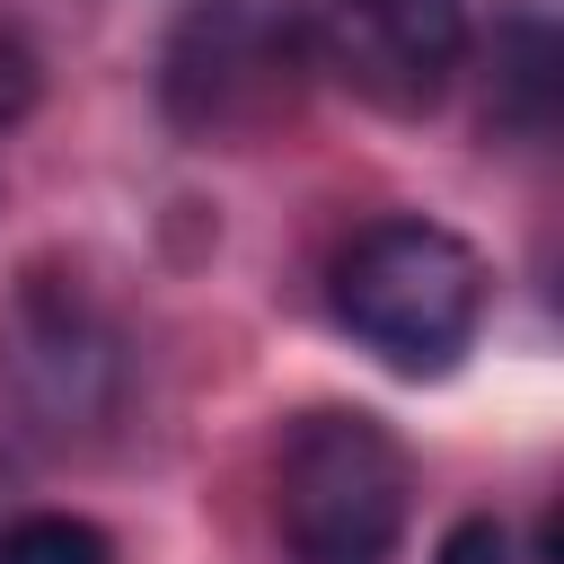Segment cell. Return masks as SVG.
Segmentation results:
<instances>
[{
    "mask_svg": "<svg viewBox=\"0 0 564 564\" xmlns=\"http://www.w3.org/2000/svg\"><path fill=\"white\" fill-rule=\"evenodd\" d=\"M317 79V26L291 0H185L159 35V115L203 150H238L300 115Z\"/></svg>",
    "mask_w": 564,
    "mask_h": 564,
    "instance_id": "obj_1",
    "label": "cell"
},
{
    "mask_svg": "<svg viewBox=\"0 0 564 564\" xmlns=\"http://www.w3.org/2000/svg\"><path fill=\"white\" fill-rule=\"evenodd\" d=\"M414 511L405 441L361 405H317L282 432L273 529L291 564H388Z\"/></svg>",
    "mask_w": 564,
    "mask_h": 564,
    "instance_id": "obj_3",
    "label": "cell"
},
{
    "mask_svg": "<svg viewBox=\"0 0 564 564\" xmlns=\"http://www.w3.org/2000/svg\"><path fill=\"white\" fill-rule=\"evenodd\" d=\"M18 520H26V502H18V458L0 449V538H9Z\"/></svg>",
    "mask_w": 564,
    "mask_h": 564,
    "instance_id": "obj_10",
    "label": "cell"
},
{
    "mask_svg": "<svg viewBox=\"0 0 564 564\" xmlns=\"http://www.w3.org/2000/svg\"><path fill=\"white\" fill-rule=\"evenodd\" d=\"M432 564H511V529L494 511H467V520H449V538L432 546Z\"/></svg>",
    "mask_w": 564,
    "mask_h": 564,
    "instance_id": "obj_8",
    "label": "cell"
},
{
    "mask_svg": "<svg viewBox=\"0 0 564 564\" xmlns=\"http://www.w3.org/2000/svg\"><path fill=\"white\" fill-rule=\"evenodd\" d=\"M335 317L352 344H370L405 379L458 370V352L485 326V256L441 220H370L335 256Z\"/></svg>",
    "mask_w": 564,
    "mask_h": 564,
    "instance_id": "obj_2",
    "label": "cell"
},
{
    "mask_svg": "<svg viewBox=\"0 0 564 564\" xmlns=\"http://www.w3.org/2000/svg\"><path fill=\"white\" fill-rule=\"evenodd\" d=\"M0 564H115V538L97 520H70V511H26L0 538Z\"/></svg>",
    "mask_w": 564,
    "mask_h": 564,
    "instance_id": "obj_7",
    "label": "cell"
},
{
    "mask_svg": "<svg viewBox=\"0 0 564 564\" xmlns=\"http://www.w3.org/2000/svg\"><path fill=\"white\" fill-rule=\"evenodd\" d=\"M26 106H35V44L0 18V123H18Z\"/></svg>",
    "mask_w": 564,
    "mask_h": 564,
    "instance_id": "obj_9",
    "label": "cell"
},
{
    "mask_svg": "<svg viewBox=\"0 0 564 564\" xmlns=\"http://www.w3.org/2000/svg\"><path fill=\"white\" fill-rule=\"evenodd\" d=\"M0 379L44 432H88L115 414L123 352L88 291H70L62 273H26L0 317Z\"/></svg>",
    "mask_w": 564,
    "mask_h": 564,
    "instance_id": "obj_4",
    "label": "cell"
},
{
    "mask_svg": "<svg viewBox=\"0 0 564 564\" xmlns=\"http://www.w3.org/2000/svg\"><path fill=\"white\" fill-rule=\"evenodd\" d=\"M308 26L317 62L388 115H432L467 62V0H326Z\"/></svg>",
    "mask_w": 564,
    "mask_h": 564,
    "instance_id": "obj_5",
    "label": "cell"
},
{
    "mask_svg": "<svg viewBox=\"0 0 564 564\" xmlns=\"http://www.w3.org/2000/svg\"><path fill=\"white\" fill-rule=\"evenodd\" d=\"M555 62H564L555 26L538 9H511L502 35H494V123L502 132H546L555 123Z\"/></svg>",
    "mask_w": 564,
    "mask_h": 564,
    "instance_id": "obj_6",
    "label": "cell"
}]
</instances>
